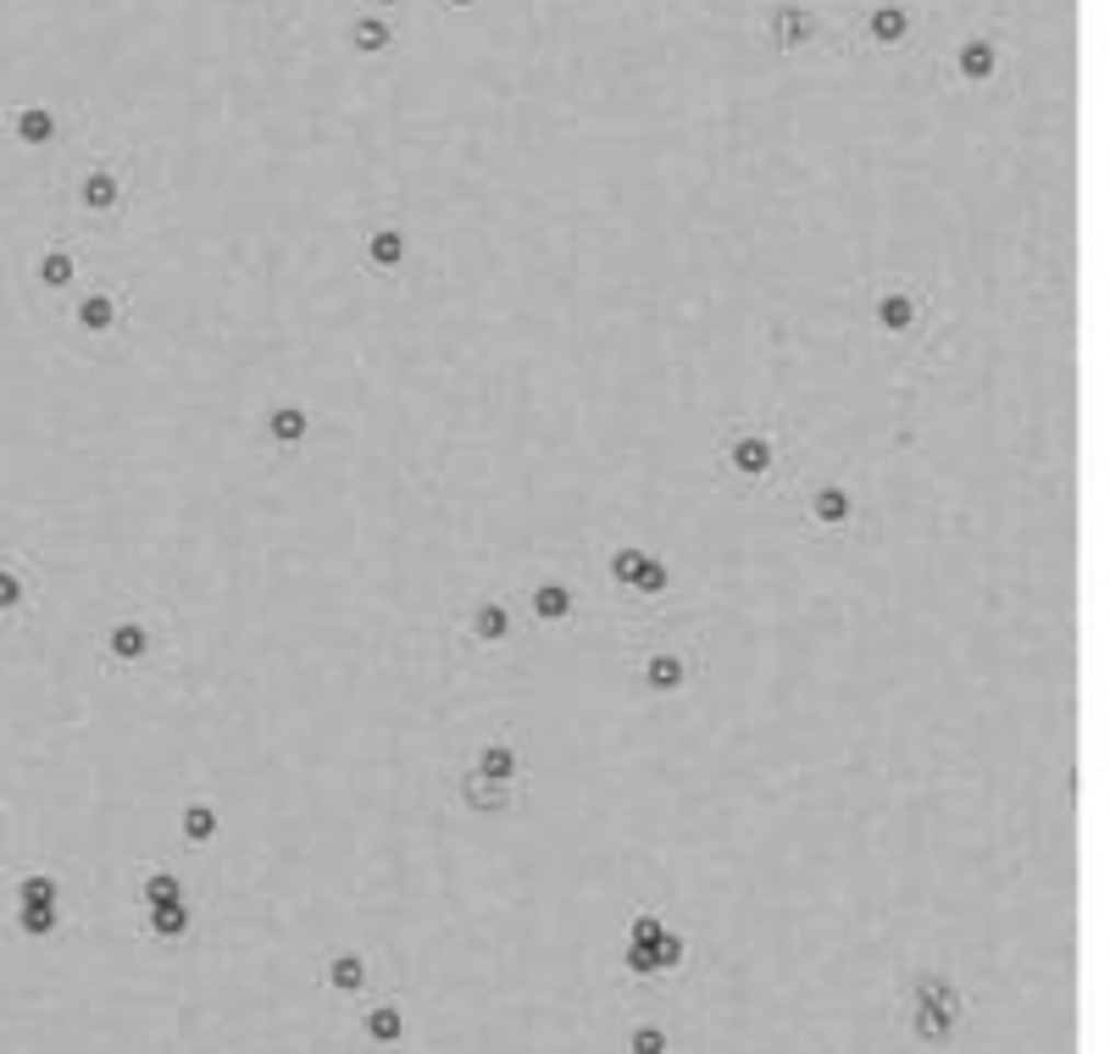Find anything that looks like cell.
<instances>
[{
	"instance_id": "obj_1",
	"label": "cell",
	"mask_w": 1110,
	"mask_h": 1054,
	"mask_svg": "<svg viewBox=\"0 0 1110 1054\" xmlns=\"http://www.w3.org/2000/svg\"><path fill=\"white\" fill-rule=\"evenodd\" d=\"M961 1016H966V994L955 988V977H945V972L911 977V1038L916 1043H927V1049L955 1043Z\"/></svg>"
},
{
	"instance_id": "obj_2",
	"label": "cell",
	"mask_w": 1110,
	"mask_h": 1054,
	"mask_svg": "<svg viewBox=\"0 0 1110 1054\" xmlns=\"http://www.w3.org/2000/svg\"><path fill=\"white\" fill-rule=\"evenodd\" d=\"M717 467L739 483H766L778 472V438L760 433V427H728L722 433V450H717Z\"/></svg>"
},
{
	"instance_id": "obj_3",
	"label": "cell",
	"mask_w": 1110,
	"mask_h": 1054,
	"mask_svg": "<svg viewBox=\"0 0 1110 1054\" xmlns=\"http://www.w3.org/2000/svg\"><path fill=\"white\" fill-rule=\"evenodd\" d=\"M72 201L90 211V217H117L123 206H128V167L123 161H90L78 172V190H72Z\"/></svg>"
},
{
	"instance_id": "obj_4",
	"label": "cell",
	"mask_w": 1110,
	"mask_h": 1054,
	"mask_svg": "<svg viewBox=\"0 0 1110 1054\" xmlns=\"http://www.w3.org/2000/svg\"><path fill=\"white\" fill-rule=\"evenodd\" d=\"M322 988L339 999H356L373 988V960L362 949H328L322 954Z\"/></svg>"
},
{
	"instance_id": "obj_5",
	"label": "cell",
	"mask_w": 1110,
	"mask_h": 1054,
	"mask_svg": "<svg viewBox=\"0 0 1110 1054\" xmlns=\"http://www.w3.org/2000/svg\"><path fill=\"white\" fill-rule=\"evenodd\" d=\"M766 34H773L778 50H805L822 34V18L811 7H800V0H778L773 18H766Z\"/></svg>"
},
{
	"instance_id": "obj_6",
	"label": "cell",
	"mask_w": 1110,
	"mask_h": 1054,
	"mask_svg": "<svg viewBox=\"0 0 1110 1054\" xmlns=\"http://www.w3.org/2000/svg\"><path fill=\"white\" fill-rule=\"evenodd\" d=\"M999 67H1005V50H999L994 34H966V39L955 45V78L972 83V90H977V83H994Z\"/></svg>"
},
{
	"instance_id": "obj_7",
	"label": "cell",
	"mask_w": 1110,
	"mask_h": 1054,
	"mask_svg": "<svg viewBox=\"0 0 1110 1054\" xmlns=\"http://www.w3.org/2000/svg\"><path fill=\"white\" fill-rule=\"evenodd\" d=\"M101 650H106L112 666H139V661L156 655V628H150L145 617H117Z\"/></svg>"
},
{
	"instance_id": "obj_8",
	"label": "cell",
	"mask_w": 1110,
	"mask_h": 1054,
	"mask_svg": "<svg viewBox=\"0 0 1110 1054\" xmlns=\"http://www.w3.org/2000/svg\"><path fill=\"white\" fill-rule=\"evenodd\" d=\"M861 34H867L878 50H900V45H911V34H916V12L900 7V0H878V7L867 12V23H861Z\"/></svg>"
},
{
	"instance_id": "obj_9",
	"label": "cell",
	"mask_w": 1110,
	"mask_h": 1054,
	"mask_svg": "<svg viewBox=\"0 0 1110 1054\" xmlns=\"http://www.w3.org/2000/svg\"><path fill=\"white\" fill-rule=\"evenodd\" d=\"M511 633H517V617H511V605L505 599H478L467 610V639L472 644H511Z\"/></svg>"
},
{
	"instance_id": "obj_10",
	"label": "cell",
	"mask_w": 1110,
	"mask_h": 1054,
	"mask_svg": "<svg viewBox=\"0 0 1110 1054\" xmlns=\"http://www.w3.org/2000/svg\"><path fill=\"white\" fill-rule=\"evenodd\" d=\"M916 317H922V295H916V289H883V295H878V306H872V322H878L889 339L911 333V328H916Z\"/></svg>"
},
{
	"instance_id": "obj_11",
	"label": "cell",
	"mask_w": 1110,
	"mask_h": 1054,
	"mask_svg": "<svg viewBox=\"0 0 1110 1054\" xmlns=\"http://www.w3.org/2000/svg\"><path fill=\"white\" fill-rule=\"evenodd\" d=\"M483 782H500V788H517V777H523V749L511 744V738H489L483 749H478V766H472Z\"/></svg>"
},
{
	"instance_id": "obj_12",
	"label": "cell",
	"mask_w": 1110,
	"mask_h": 1054,
	"mask_svg": "<svg viewBox=\"0 0 1110 1054\" xmlns=\"http://www.w3.org/2000/svg\"><path fill=\"white\" fill-rule=\"evenodd\" d=\"M362 1038H367L373 1049H400V1043H405V1010H400L394 999L367 1005V1010H362Z\"/></svg>"
},
{
	"instance_id": "obj_13",
	"label": "cell",
	"mask_w": 1110,
	"mask_h": 1054,
	"mask_svg": "<svg viewBox=\"0 0 1110 1054\" xmlns=\"http://www.w3.org/2000/svg\"><path fill=\"white\" fill-rule=\"evenodd\" d=\"M195 927V905L190 900H173V905H145V932L156 943H184Z\"/></svg>"
},
{
	"instance_id": "obj_14",
	"label": "cell",
	"mask_w": 1110,
	"mask_h": 1054,
	"mask_svg": "<svg viewBox=\"0 0 1110 1054\" xmlns=\"http://www.w3.org/2000/svg\"><path fill=\"white\" fill-rule=\"evenodd\" d=\"M267 438H273V450H300L306 438H311V411L295 405V400L273 405V411H267Z\"/></svg>"
},
{
	"instance_id": "obj_15",
	"label": "cell",
	"mask_w": 1110,
	"mask_h": 1054,
	"mask_svg": "<svg viewBox=\"0 0 1110 1054\" xmlns=\"http://www.w3.org/2000/svg\"><path fill=\"white\" fill-rule=\"evenodd\" d=\"M644 688L650 694H683L689 688V655H677V650L644 655Z\"/></svg>"
},
{
	"instance_id": "obj_16",
	"label": "cell",
	"mask_w": 1110,
	"mask_h": 1054,
	"mask_svg": "<svg viewBox=\"0 0 1110 1054\" xmlns=\"http://www.w3.org/2000/svg\"><path fill=\"white\" fill-rule=\"evenodd\" d=\"M811 522L833 527V534H838V527H849V522H856V494H849L844 483H822L811 494Z\"/></svg>"
},
{
	"instance_id": "obj_17",
	"label": "cell",
	"mask_w": 1110,
	"mask_h": 1054,
	"mask_svg": "<svg viewBox=\"0 0 1110 1054\" xmlns=\"http://www.w3.org/2000/svg\"><path fill=\"white\" fill-rule=\"evenodd\" d=\"M511 800H517V788L483 782L478 771H467V777H461V805H467V811H478V816H500V811H511Z\"/></svg>"
},
{
	"instance_id": "obj_18",
	"label": "cell",
	"mask_w": 1110,
	"mask_h": 1054,
	"mask_svg": "<svg viewBox=\"0 0 1110 1054\" xmlns=\"http://www.w3.org/2000/svg\"><path fill=\"white\" fill-rule=\"evenodd\" d=\"M367 267H373V273H384V278L405 267V233H400L394 222H384V228H373V233H367Z\"/></svg>"
},
{
	"instance_id": "obj_19",
	"label": "cell",
	"mask_w": 1110,
	"mask_h": 1054,
	"mask_svg": "<svg viewBox=\"0 0 1110 1054\" xmlns=\"http://www.w3.org/2000/svg\"><path fill=\"white\" fill-rule=\"evenodd\" d=\"M123 300H128L123 289H117V295L95 289L90 300H83V306H78V328H83V333H95V339H101V333H112V328L123 322Z\"/></svg>"
},
{
	"instance_id": "obj_20",
	"label": "cell",
	"mask_w": 1110,
	"mask_h": 1054,
	"mask_svg": "<svg viewBox=\"0 0 1110 1054\" xmlns=\"http://www.w3.org/2000/svg\"><path fill=\"white\" fill-rule=\"evenodd\" d=\"M7 123H12V134H18L23 145H34V150L50 145V139L61 134V117H56L50 106H23V112H12Z\"/></svg>"
},
{
	"instance_id": "obj_21",
	"label": "cell",
	"mask_w": 1110,
	"mask_h": 1054,
	"mask_svg": "<svg viewBox=\"0 0 1110 1054\" xmlns=\"http://www.w3.org/2000/svg\"><path fill=\"white\" fill-rule=\"evenodd\" d=\"M179 833H184L190 849H206V844L217 838V811H211L206 800H190V805L179 811Z\"/></svg>"
},
{
	"instance_id": "obj_22",
	"label": "cell",
	"mask_w": 1110,
	"mask_h": 1054,
	"mask_svg": "<svg viewBox=\"0 0 1110 1054\" xmlns=\"http://www.w3.org/2000/svg\"><path fill=\"white\" fill-rule=\"evenodd\" d=\"M528 605H534V617H539V622H572V605H577V599H572L567 583H539Z\"/></svg>"
},
{
	"instance_id": "obj_23",
	"label": "cell",
	"mask_w": 1110,
	"mask_h": 1054,
	"mask_svg": "<svg viewBox=\"0 0 1110 1054\" xmlns=\"http://www.w3.org/2000/svg\"><path fill=\"white\" fill-rule=\"evenodd\" d=\"M78 278V255H72V244H50L45 255H39V284L45 289H67Z\"/></svg>"
},
{
	"instance_id": "obj_24",
	"label": "cell",
	"mask_w": 1110,
	"mask_h": 1054,
	"mask_svg": "<svg viewBox=\"0 0 1110 1054\" xmlns=\"http://www.w3.org/2000/svg\"><path fill=\"white\" fill-rule=\"evenodd\" d=\"M351 45H356L362 56H384V50L394 45V28H389L378 12H367V18H356V23H351Z\"/></svg>"
},
{
	"instance_id": "obj_25",
	"label": "cell",
	"mask_w": 1110,
	"mask_h": 1054,
	"mask_svg": "<svg viewBox=\"0 0 1110 1054\" xmlns=\"http://www.w3.org/2000/svg\"><path fill=\"white\" fill-rule=\"evenodd\" d=\"M173 900H190L173 871H161V866H156V871L139 877V905H173Z\"/></svg>"
},
{
	"instance_id": "obj_26",
	"label": "cell",
	"mask_w": 1110,
	"mask_h": 1054,
	"mask_svg": "<svg viewBox=\"0 0 1110 1054\" xmlns=\"http://www.w3.org/2000/svg\"><path fill=\"white\" fill-rule=\"evenodd\" d=\"M650 954H655V972H661V977H672L677 965L689 960V938H683L677 927H666V932H661V938L650 943Z\"/></svg>"
},
{
	"instance_id": "obj_27",
	"label": "cell",
	"mask_w": 1110,
	"mask_h": 1054,
	"mask_svg": "<svg viewBox=\"0 0 1110 1054\" xmlns=\"http://www.w3.org/2000/svg\"><path fill=\"white\" fill-rule=\"evenodd\" d=\"M18 927L28 938H50L61 927V905H18Z\"/></svg>"
},
{
	"instance_id": "obj_28",
	"label": "cell",
	"mask_w": 1110,
	"mask_h": 1054,
	"mask_svg": "<svg viewBox=\"0 0 1110 1054\" xmlns=\"http://www.w3.org/2000/svg\"><path fill=\"white\" fill-rule=\"evenodd\" d=\"M18 905H61V889H56V877L50 871H34L18 883Z\"/></svg>"
},
{
	"instance_id": "obj_29",
	"label": "cell",
	"mask_w": 1110,
	"mask_h": 1054,
	"mask_svg": "<svg viewBox=\"0 0 1110 1054\" xmlns=\"http://www.w3.org/2000/svg\"><path fill=\"white\" fill-rule=\"evenodd\" d=\"M639 566H644V550H639V545H622V550H611V561H606V572H611L617 588H633Z\"/></svg>"
},
{
	"instance_id": "obj_30",
	"label": "cell",
	"mask_w": 1110,
	"mask_h": 1054,
	"mask_svg": "<svg viewBox=\"0 0 1110 1054\" xmlns=\"http://www.w3.org/2000/svg\"><path fill=\"white\" fill-rule=\"evenodd\" d=\"M666 1049H672V1032L655 1027V1021H639L628 1032V1054H666Z\"/></svg>"
},
{
	"instance_id": "obj_31",
	"label": "cell",
	"mask_w": 1110,
	"mask_h": 1054,
	"mask_svg": "<svg viewBox=\"0 0 1110 1054\" xmlns=\"http://www.w3.org/2000/svg\"><path fill=\"white\" fill-rule=\"evenodd\" d=\"M23 599H28V577L18 566H0V617H7V610H23Z\"/></svg>"
},
{
	"instance_id": "obj_32",
	"label": "cell",
	"mask_w": 1110,
	"mask_h": 1054,
	"mask_svg": "<svg viewBox=\"0 0 1110 1054\" xmlns=\"http://www.w3.org/2000/svg\"><path fill=\"white\" fill-rule=\"evenodd\" d=\"M666 583H672V572H666V561H655V555H644V566H639V577H633V594H666Z\"/></svg>"
},
{
	"instance_id": "obj_33",
	"label": "cell",
	"mask_w": 1110,
	"mask_h": 1054,
	"mask_svg": "<svg viewBox=\"0 0 1110 1054\" xmlns=\"http://www.w3.org/2000/svg\"><path fill=\"white\" fill-rule=\"evenodd\" d=\"M622 965H628L633 977H661V972H655V954H650V949H639V943H628V949H622Z\"/></svg>"
},
{
	"instance_id": "obj_34",
	"label": "cell",
	"mask_w": 1110,
	"mask_h": 1054,
	"mask_svg": "<svg viewBox=\"0 0 1110 1054\" xmlns=\"http://www.w3.org/2000/svg\"><path fill=\"white\" fill-rule=\"evenodd\" d=\"M450 12H472V7H483V0H445Z\"/></svg>"
},
{
	"instance_id": "obj_35",
	"label": "cell",
	"mask_w": 1110,
	"mask_h": 1054,
	"mask_svg": "<svg viewBox=\"0 0 1110 1054\" xmlns=\"http://www.w3.org/2000/svg\"><path fill=\"white\" fill-rule=\"evenodd\" d=\"M373 7H378V12H389V7H400V0H373Z\"/></svg>"
}]
</instances>
